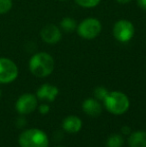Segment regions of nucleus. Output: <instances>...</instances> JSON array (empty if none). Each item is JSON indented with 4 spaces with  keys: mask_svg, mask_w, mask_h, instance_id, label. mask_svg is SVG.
I'll return each instance as SVG.
<instances>
[{
    "mask_svg": "<svg viewBox=\"0 0 146 147\" xmlns=\"http://www.w3.org/2000/svg\"><path fill=\"white\" fill-rule=\"evenodd\" d=\"M19 70L13 60L0 57V84H8L15 81Z\"/></svg>",
    "mask_w": 146,
    "mask_h": 147,
    "instance_id": "5",
    "label": "nucleus"
},
{
    "mask_svg": "<svg viewBox=\"0 0 146 147\" xmlns=\"http://www.w3.org/2000/svg\"><path fill=\"white\" fill-rule=\"evenodd\" d=\"M60 28L64 32L71 33L77 28V23L71 17H64L60 22Z\"/></svg>",
    "mask_w": 146,
    "mask_h": 147,
    "instance_id": "13",
    "label": "nucleus"
},
{
    "mask_svg": "<svg viewBox=\"0 0 146 147\" xmlns=\"http://www.w3.org/2000/svg\"><path fill=\"white\" fill-rule=\"evenodd\" d=\"M20 147H48L49 139L44 131L38 128L26 129L19 135Z\"/></svg>",
    "mask_w": 146,
    "mask_h": 147,
    "instance_id": "2",
    "label": "nucleus"
},
{
    "mask_svg": "<svg viewBox=\"0 0 146 147\" xmlns=\"http://www.w3.org/2000/svg\"><path fill=\"white\" fill-rule=\"evenodd\" d=\"M83 111L90 117H97L101 114L102 106L100 102L95 98H87L82 103Z\"/></svg>",
    "mask_w": 146,
    "mask_h": 147,
    "instance_id": "10",
    "label": "nucleus"
},
{
    "mask_svg": "<svg viewBox=\"0 0 146 147\" xmlns=\"http://www.w3.org/2000/svg\"><path fill=\"white\" fill-rule=\"evenodd\" d=\"M124 144V138L121 134H112L106 141L107 147H122Z\"/></svg>",
    "mask_w": 146,
    "mask_h": 147,
    "instance_id": "14",
    "label": "nucleus"
},
{
    "mask_svg": "<svg viewBox=\"0 0 146 147\" xmlns=\"http://www.w3.org/2000/svg\"><path fill=\"white\" fill-rule=\"evenodd\" d=\"M102 29L101 22L93 17H89L84 19L77 25V33L83 39H94L100 34Z\"/></svg>",
    "mask_w": 146,
    "mask_h": 147,
    "instance_id": "4",
    "label": "nucleus"
},
{
    "mask_svg": "<svg viewBox=\"0 0 146 147\" xmlns=\"http://www.w3.org/2000/svg\"><path fill=\"white\" fill-rule=\"evenodd\" d=\"M74 1L83 8H93L96 7L101 0H74Z\"/></svg>",
    "mask_w": 146,
    "mask_h": 147,
    "instance_id": "16",
    "label": "nucleus"
},
{
    "mask_svg": "<svg viewBox=\"0 0 146 147\" xmlns=\"http://www.w3.org/2000/svg\"><path fill=\"white\" fill-rule=\"evenodd\" d=\"M108 93H109V91L107 90V88L103 87V86H98L94 89V97L98 101H103L108 95Z\"/></svg>",
    "mask_w": 146,
    "mask_h": 147,
    "instance_id": "15",
    "label": "nucleus"
},
{
    "mask_svg": "<svg viewBox=\"0 0 146 147\" xmlns=\"http://www.w3.org/2000/svg\"><path fill=\"white\" fill-rule=\"evenodd\" d=\"M1 94H2V91H1V88H0V97H1Z\"/></svg>",
    "mask_w": 146,
    "mask_h": 147,
    "instance_id": "23",
    "label": "nucleus"
},
{
    "mask_svg": "<svg viewBox=\"0 0 146 147\" xmlns=\"http://www.w3.org/2000/svg\"><path fill=\"white\" fill-rule=\"evenodd\" d=\"M56 147H64V146H56Z\"/></svg>",
    "mask_w": 146,
    "mask_h": 147,
    "instance_id": "25",
    "label": "nucleus"
},
{
    "mask_svg": "<svg viewBox=\"0 0 146 147\" xmlns=\"http://www.w3.org/2000/svg\"><path fill=\"white\" fill-rule=\"evenodd\" d=\"M137 5L143 10H146V0H137Z\"/></svg>",
    "mask_w": 146,
    "mask_h": 147,
    "instance_id": "21",
    "label": "nucleus"
},
{
    "mask_svg": "<svg viewBox=\"0 0 146 147\" xmlns=\"http://www.w3.org/2000/svg\"><path fill=\"white\" fill-rule=\"evenodd\" d=\"M114 38L120 43H127L133 38L135 33V28L132 22L128 20H118L114 24L112 29Z\"/></svg>",
    "mask_w": 146,
    "mask_h": 147,
    "instance_id": "6",
    "label": "nucleus"
},
{
    "mask_svg": "<svg viewBox=\"0 0 146 147\" xmlns=\"http://www.w3.org/2000/svg\"><path fill=\"white\" fill-rule=\"evenodd\" d=\"M38 111L40 114L45 115V114H47V113H49V111H50V106H49L48 104H46V103H43V104L39 105Z\"/></svg>",
    "mask_w": 146,
    "mask_h": 147,
    "instance_id": "18",
    "label": "nucleus"
},
{
    "mask_svg": "<svg viewBox=\"0 0 146 147\" xmlns=\"http://www.w3.org/2000/svg\"><path fill=\"white\" fill-rule=\"evenodd\" d=\"M62 128L65 132L70 134L77 133L82 128V120L75 115H69L65 117L62 122Z\"/></svg>",
    "mask_w": 146,
    "mask_h": 147,
    "instance_id": "11",
    "label": "nucleus"
},
{
    "mask_svg": "<svg viewBox=\"0 0 146 147\" xmlns=\"http://www.w3.org/2000/svg\"><path fill=\"white\" fill-rule=\"evenodd\" d=\"M116 1L120 4H126V3H129L131 0H116Z\"/></svg>",
    "mask_w": 146,
    "mask_h": 147,
    "instance_id": "22",
    "label": "nucleus"
},
{
    "mask_svg": "<svg viewBox=\"0 0 146 147\" xmlns=\"http://www.w3.org/2000/svg\"><path fill=\"white\" fill-rule=\"evenodd\" d=\"M12 0H0V14H6L12 9Z\"/></svg>",
    "mask_w": 146,
    "mask_h": 147,
    "instance_id": "17",
    "label": "nucleus"
},
{
    "mask_svg": "<svg viewBox=\"0 0 146 147\" xmlns=\"http://www.w3.org/2000/svg\"><path fill=\"white\" fill-rule=\"evenodd\" d=\"M28 67L30 72L36 77H47L54 70V59L47 52L35 53L30 58Z\"/></svg>",
    "mask_w": 146,
    "mask_h": 147,
    "instance_id": "1",
    "label": "nucleus"
},
{
    "mask_svg": "<svg viewBox=\"0 0 146 147\" xmlns=\"http://www.w3.org/2000/svg\"><path fill=\"white\" fill-rule=\"evenodd\" d=\"M59 94V89L55 85L49 83L42 84L36 92L37 99L46 102H53Z\"/></svg>",
    "mask_w": 146,
    "mask_h": 147,
    "instance_id": "9",
    "label": "nucleus"
},
{
    "mask_svg": "<svg viewBox=\"0 0 146 147\" xmlns=\"http://www.w3.org/2000/svg\"><path fill=\"white\" fill-rule=\"evenodd\" d=\"M103 102L105 108L114 115L124 114L130 106L128 97L121 91L109 92L106 98L103 100Z\"/></svg>",
    "mask_w": 146,
    "mask_h": 147,
    "instance_id": "3",
    "label": "nucleus"
},
{
    "mask_svg": "<svg viewBox=\"0 0 146 147\" xmlns=\"http://www.w3.org/2000/svg\"><path fill=\"white\" fill-rule=\"evenodd\" d=\"M60 1H66V0H60Z\"/></svg>",
    "mask_w": 146,
    "mask_h": 147,
    "instance_id": "24",
    "label": "nucleus"
},
{
    "mask_svg": "<svg viewBox=\"0 0 146 147\" xmlns=\"http://www.w3.org/2000/svg\"><path fill=\"white\" fill-rule=\"evenodd\" d=\"M131 132H132V130H131V128L129 126L124 125L123 127H121V133L124 134V135H129Z\"/></svg>",
    "mask_w": 146,
    "mask_h": 147,
    "instance_id": "20",
    "label": "nucleus"
},
{
    "mask_svg": "<svg viewBox=\"0 0 146 147\" xmlns=\"http://www.w3.org/2000/svg\"><path fill=\"white\" fill-rule=\"evenodd\" d=\"M128 145L129 147H146V131L131 132L128 136Z\"/></svg>",
    "mask_w": 146,
    "mask_h": 147,
    "instance_id": "12",
    "label": "nucleus"
},
{
    "mask_svg": "<svg viewBox=\"0 0 146 147\" xmlns=\"http://www.w3.org/2000/svg\"><path fill=\"white\" fill-rule=\"evenodd\" d=\"M40 37L47 44H56L61 40V30L55 24H46L40 31Z\"/></svg>",
    "mask_w": 146,
    "mask_h": 147,
    "instance_id": "8",
    "label": "nucleus"
},
{
    "mask_svg": "<svg viewBox=\"0 0 146 147\" xmlns=\"http://www.w3.org/2000/svg\"><path fill=\"white\" fill-rule=\"evenodd\" d=\"M38 105L36 95L31 93H24L18 97L15 102V109L20 115H27L35 111Z\"/></svg>",
    "mask_w": 146,
    "mask_h": 147,
    "instance_id": "7",
    "label": "nucleus"
},
{
    "mask_svg": "<svg viewBox=\"0 0 146 147\" xmlns=\"http://www.w3.org/2000/svg\"><path fill=\"white\" fill-rule=\"evenodd\" d=\"M27 124V121H26L25 117L23 116H20L17 118V120H16V125H17L18 128H22L24 127V126Z\"/></svg>",
    "mask_w": 146,
    "mask_h": 147,
    "instance_id": "19",
    "label": "nucleus"
}]
</instances>
